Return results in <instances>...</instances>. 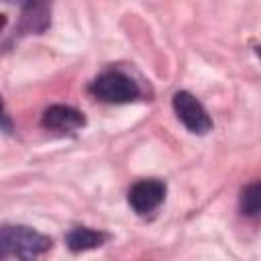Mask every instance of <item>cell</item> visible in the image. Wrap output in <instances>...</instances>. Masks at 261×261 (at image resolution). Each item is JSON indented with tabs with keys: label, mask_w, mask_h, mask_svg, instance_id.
<instances>
[{
	"label": "cell",
	"mask_w": 261,
	"mask_h": 261,
	"mask_svg": "<svg viewBox=\"0 0 261 261\" xmlns=\"http://www.w3.org/2000/svg\"><path fill=\"white\" fill-rule=\"evenodd\" d=\"M4 24H6V16H4L2 12H0V31L4 29Z\"/></svg>",
	"instance_id": "obj_10"
},
{
	"label": "cell",
	"mask_w": 261,
	"mask_h": 261,
	"mask_svg": "<svg viewBox=\"0 0 261 261\" xmlns=\"http://www.w3.org/2000/svg\"><path fill=\"white\" fill-rule=\"evenodd\" d=\"M239 204H241V212L245 216H249V218L259 216V208H261V186H259V181H253V184L243 188Z\"/></svg>",
	"instance_id": "obj_8"
},
{
	"label": "cell",
	"mask_w": 261,
	"mask_h": 261,
	"mask_svg": "<svg viewBox=\"0 0 261 261\" xmlns=\"http://www.w3.org/2000/svg\"><path fill=\"white\" fill-rule=\"evenodd\" d=\"M165 192H167V186L161 179H155V177L139 179L128 190V204L137 214L143 216L161 206V202L165 200Z\"/></svg>",
	"instance_id": "obj_4"
},
{
	"label": "cell",
	"mask_w": 261,
	"mask_h": 261,
	"mask_svg": "<svg viewBox=\"0 0 261 261\" xmlns=\"http://www.w3.org/2000/svg\"><path fill=\"white\" fill-rule=\"evenodd\" d=\"M173 110L177 114V118L181 120V124L194 133V135H206L212 128V118L206 112V108L202 106V102L188 90H179L173 94L171 98Z\"/></svg>",
	"instance_id": "obj_3"
},
{
	"label": "cell",
	"mask_w": 261,
	"mask_h": 261,
	"mask_svg": "<svg viewBox=\"0 0 261 261\" xmlns=\"http://www.w3.org/2000/svg\"><path fill=\"white\" fill-rule=\"evenodd\" d=\"M108 239L110 234L104 230H96L90 226H73L65 234V245L71 253H82V251H92V249L102 247Z\"/></svg>",
	"instance_id": "obj_6"
},
{
	"label": "cell",
	"mask_w": 261,
	"mask_h": 261,
	"mask_svg": "<svg viewBox=\"0 0 261 261\" xmlns=\"http://www.w3.org/2000/svg\"><path fill=\"white\" fill-rule=\"evenodd\" d=\"M0 130H6V133H12V120L4 108V102H2V96H0Z\"/></svg>",
	"instance_id": "obj_9"
},
{
	"label": "cell",
	"mask_w": 261,
	"mask_h": 261,
	"mask_svg": "<svg viewBox=\"0 0 261 261\" xmlns=\"http://www.w3.org/2000/svg\"><path fill=\"white\" fill-rule=\"evenodd\" d=\"M41 124L53 133H73L86 126V116L77 108L65 104H53L43 112Z\"/></svg>",
	"instance_id": "obj_5"
},
{
	"label": "cell",
	"mask_w": 261,
	"mask_h": 261,
	"mask_svg": "<svg viewBox=\"0 0 261 261\" xmlns=\"http://www.w3.org/2000/svg\"><path fill=\"white\" fill-rule=\"evenodd\" d=\"M53 241L24 224L0 226V261H39L51 249Z\"/></svg>",
	"instance_id": "obj_1"
},
{
	"label": "cell",
	"mask_w": 261,
	"mask_h": 261,
	"mask_svg": "<svg viewBox=\"0 0 261 261\" xmlns=\"http://www.w3.org/2000/svg\"><path fill=\"white\" fill-rule=\"evenodd\" d=\"M49 12L51 8L41 2H31L22 6V16H20V33L22 35H39L49 27Z\"/></svg>",
	"instance_id": "obj_7"
},
{
	"label": "cell",
	"mask_w": 261,
	"mask_h": 261,
	"mask_svg": "<svg viewBox=\"0 0 261 261\" xmlns=\"http://www.w3.org/2000/svg\"><path fill=\"white\" fill-rule=\"evenodd\" d=\"M88 92L96 100L106 102V104H124V102H133L141 96L139 84L118 69H110V71L100 73L88 86Z\"/></svg>",
	"instance_id": "obj_2"
}]
</instances>
